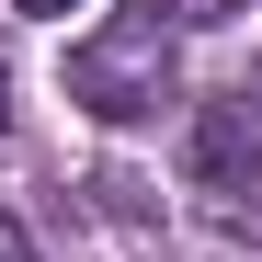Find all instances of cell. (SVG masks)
Wrapping results in <instances>:
<instances>
[{"mask_svg":"<svg viewBox=\"0 0 262 262\" xmlns=\"http://www.w3.org/2000/svg\"><path fill=\"white\" fill-rule=\"evenodd\" d=\"M0 137H12V69H0Z\"/></svg>","mask_w":262,"mask_h":262,"instance_id":"6","label":"cell"},{"mask_svg":"<svg viewBox=\"0 0 262 262\" xmlns=\"http://www.w3.org/2000/svg\"><path fill=\"white\" fill-rule=\"evenodd\" d=\"M183 183L216 228H262V125H251V103H205L183 125Z\"/></svg>","mask_w":262,"mask_h":262,"instance_id":"2","label":"cell"},{"mask_svg":"<svg viewBox=\"0 0 262 262\" xmlns=\"http://www.w3.org/2000/svg\"><path fill=\"white\" fill-rule=\"evenodd\" d=\"M0 262H34V239H23V216L0 205Z\"/></svg>","mask_w":262,"mask_h":262,"instance_id":"4","label":"cell"},{"mask_svg":"<svg viewBox=\"0 0 262 262\" xmlns=\"http://www.w3.org/2000/svg\"><path fill=\"white\" fill-rule=\"evenodd\" d=\"M12 12H46V23H57V12H80V0H12Z\"/></svg>","mask_w":262,"mask_h":262,"instance_id":"5","label":"cell"},{"mask_svg":"<svg viewBox=\"0 0 262 262\" xmlns=\"http://www.w3.org/2000/svg\"><path fill=\"white\" fill-rule=\"evenodd\" d=\"M171 12H183V23H239L251 0H171Z\"/></svg>","mask_w":262,"mask_h":262,"instance_id":"3","label":"cell"},{"mask_svg":"<svg viewBox=\"0 0 262 262\" xmlns=\"http://www.w3.org/2000/svg\"><path fill=\"white\" fill-rule=\"evenodd\" d=\"M171 92H183V46H171L160 0H137V12H103V23L69 46V103H92L103 125H137V114H160Z\"/></svg>","mask_w":262,"mask_h":262,"instance_id":"1","label":"cell"}]
</instances>
